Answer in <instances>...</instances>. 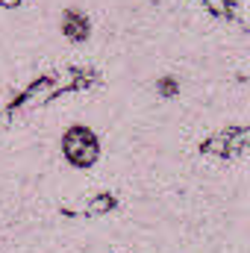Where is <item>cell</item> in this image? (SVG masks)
<instances>
[{"label": "cell", "instance_id": "obj_2", "mask_svg": "<svg viewBox=\"0 0 250 253\" xmlns=\"http://www.w3.org/2000/svg\"><path fill=\"white\" fill-rule=\"evenodd\" d=\"M62 33L71 42H85L88 39V18L80 9H68L62 15Z\"/></svg>", "mask_w": 250, "mask_h": 253}, {"label": "cell", "instance_id": "obj_3", "mask_svg": "<svg viewBox=\"0 0 250 253\" xmlns=\"http://www.w3.org/2000/svg\"><path fill=\"white\" fill-rule=\"evenodd\" d=\"M159 91H162V94H174V91H177V83H174L171 77H165V80L159 83Z\"/></svg>", "mask_w": 250, "mask_h": 253}, {"label": "cell", "instance_id": "obj_1", "mask_svg": "<svg viewBox=\"0 0 250 253\" xmlns=\"http://www.w3.org/2000/svg\"><path fill=\"white\" fill-rule=\"evenodd\" d=\"M62 153L74 168H88L97 159V138L88 126L74 124L62 135Z\"/></svg>", "mask_w": 250, "mask_h": 253}]
</instances>
